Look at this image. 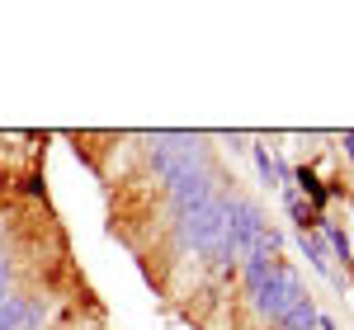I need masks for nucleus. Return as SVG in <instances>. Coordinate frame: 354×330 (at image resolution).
<instances>
[{
    "label": "nucleus",
    "instance_id": "nucleus-6",
    "mask_svg": "<svg viewBox=\"0 0 354 330\" xmlns=\"http://www.w3.org/2000/svg\"><path fill=\"white\" fill-rule=\"evenodd\" d=\"M5 288H10V264H5V255H0V302H5V298H10V293H5Z\"/></svg>",
    "mask_w": 354,
    "mask_h": 330
},
{
    "label": "nucleus",
    "instance_id": "nucleus-5",
    "mask_svg": "<svg viewBox=\"0 0 354 330\" xmlns=\"http://www.w3.org/2000/svg\"><path fill=\"white\" fill-rule=\"evenodd\" d=\"M279 326H283V330H312V326H317V307H312V298H302V302L293 307Z\"/></svg>",
    "mask_w": 354,
    "mask_h": 330
},
{
    "label": "nucleus",
    "instance_id": "nucleus-4",
    "mask_svg": "<svg viewBox=\"0 0 354 330\" xmlns=\"http://www.w3.org/2000/svg\"><path fill=\"white\" fill-rule=\"evenodd\" d=\"M43 321V307L33 298H5L0 302V330H38Z\"/></svg>",
    "mask_w": 354,
    "mask_h": 330
},
{
    "label": "nucleus",
    "instance_id": "nucleus-2",
    "mask_svg": "<svg viewBox=\"0 0 354 330\" xmlns=\"http://www.w3.org/2000/svg\"><path fill=\"white\" fill-rule=\"evenodd\" d=\"M185 241L194 250H203V255H222L227 250V208H222V198H198L185 208Z\"/></svg>",
    "mask_w": 354,
    "mask_h": 330
},
{
    "label": "nucleus",
    "instance_id": "nucleus-3",
    "mask_svg": "<svg viewBox=\"0 0 354 330\" xmlns=\"http://www.w3.org/2000/svg\"><path fill=\"white\" fill-rule=\"evenodd\" d=\"M250 293H255L260 316H270L274 326H279V321H283V316H288V311L307 298V293H302V283H298V274H293V269H283V264H274V269L260 278Z\"/></svg>",
    "mask_w": 354,
    "mask_h": 330
},
{
    "label": "nucleus",
    "instance_id": "nucleus-1",
    "mask_svg": "<svg viewBox=\"0 0 354 330\" xmlns=\"http://www.w3.org/2000/svg\"><path fill=\"white\" fill-rule=\"evenodd\" d=\"M227 208V250L236 260H255V255H274L279 250V231H270L265 213L245 198H232L222 203Z\"/></svg>",
    "mask_w": 354,
    "mask_h": 330
}]
</instances>
